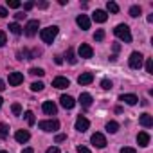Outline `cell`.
Masks as SVG:
<instances>
[{"label":"cell","mask_w":153,"mask_h":153,"mask_svg":"<svg viewBox=\"0 0 153 153\" xmlns=\"http://www.w3.org/2000/svg\"><path fill=\"white\" fill-rule=\"evenodd\" d=\"M58 31H59V27H58V25H49V27L42 29L40 38L43 40V43H52V42H54V38L58 36Z\"/></svg>","instance_id":"6da1fadb"},{"label":"cell","mask_w":153,"mask_h":153,"mask_svg":"<svg viewBox=\"0 0 153 153\" xmlns=\"http://www.w3.org/2000/svg\"><path fill=\"white\" fill-rule=\"evenodd\" d=\"M114 33H115V36H117L119 40H123L124 43H130V42H131V33H130V27H128L126 24H119V25L114 29Z\"/></svg>","instance_id":"7a4b0ae2"},{"label":"cell","mask_w":153,"mask_h":153,"mask_svg":"<svg viewBox=\"0 0 153 153\" xmlns=\"http://www.w3.org/2000/svg\"><path fill=\"white\" fill-rule=\"evenodd\" d=\"M38 126H40V130H43V131H56V130H59V123L56 121V119H49V121H40L38 123Z\"/></svg>","instance_id":"3957f363"},{"label":"cell","mask_w":153,"mask_h":153,"mask_svg":"<svg viewBox=\"0 0 153 153\" xmlns=\"http://www.w3.org/2000/svg\"><path fill=\"white\" fill-rule=\"evenodd\" d=\"M128 63H130V67H131V68H140V67H142V63H144V56H142L140 52H137V51H135V52H131V54H130V61H128Z\"/></svg>","instance_id":"277c9868"},{"label":"cell","mask_w":153,"mask_h":153,"mask_svg":"<svg viewBox=\"0 0 153 153\" xmlns=\"http://www.w3.org/2000/svg\"><path fill=\"white\" fill-rule=\"evenodd\" d=\"M90 142H92L96 148H99V149H103V148L106 146V139H105V135H103V133H97V131L90 137Z\"/></svg>","instance_id":"5b68a950"},{"label":"cell","mask_w":153,"mask_h":153,"mask_svg":"<svg viewBox=\"0 0 153 153\" xmlns=\"http://www.w3.org/2000/svg\"><path fill=\"white\" fill-rule=\"evenodd\" d=\"M78 54H79V58L88 59V58H92V56H94V51H92V47H90L88 43H81V45H79V49H78Z\"/></svg>","instance_id":"8992f818"},{"label":"cell","mask_w":153,"mask_h":153,"mask_svg":"<svg viewBox=\"0 0 153 153\" xmlns=\"http://www.w3.org/2000/svg\"><path fill=\"white\" fill-rule=\"evenodd\" d=\"M88 126H90V123H88V119H87V117L79 115L78 119H76V130H78V131L85 133V131L88 130Z\"/></svg>","instance_id":"52a82bcc"},{"label":"cell","mask_w":153,"mask_h":153,"mask_svg":"<svg viewBox=\"0 0 153 153\" xmlns=\"http://www.w3.org/2000/svg\"><path fill=\"white\" fill-rule=\"evenodd\" d=\"M38 27H40V22L38 20H29L27 25H25V34L27 36H34L38 33Z\"/></svg>","instance_id":"ba28073f"},{"label":"cell","mask_w":153,"mask_h":153,"mask_svg":"<svg viewBox=\"0 0 153 153\" xmlns=\"http://www.w3.org/2000/svg\"><path fill=\"white\" fill-rule=\"evenodd\" d=\"M20 83H24V74L22 72H11L9 74V85L11 87H18Z\"/></svg>","instance_id":"9c48e42d"},{"label":"cell","mask_w":153,"mask_h":153,"mask_svg":"<svg viewBox=\"0 0 153 153\" xmlns=\"http://www.w3.org/2000/svg\"><path fill=\"white\" fill-rule=\"evenodd\" d=\"M119 101H123V103H126V105L133 106V105H137V103H139V97H137L135 94H121V96H119Z\"/></svg>","instance_id":"30bf717a"},{"label":"cell","mask_w":153,"mask_h":153,"mask_svg":"<svg viewBox=\"0 0 153 153\" xmlns=\"http://www.w3.org/2000/svg\"><path fill=\"white\" fill-rule=\"evenodd\" d=\"M68 85H70V83H68V79H67V78H63V76H58V78H54V79H52V87H54V88H59V90H61V88H67Z\"/></svg>","instance_id":"8fae6325"},{"label":"cell","mask_w":153,"mask_h":153,"mask_svg":"<svg viewBox=\"0 0 153 153\" xmlns=\"http://www.w3.org/2000/svg\"><path fill=\"white\" fill-rule=\"evenodd\" d=\"M76 24H78L83 31H87V29H90V18L87 16V15H79L78 18H76Z\"/></svg>","instance_id":"7c38bea8"},{"label":"cell","mask_w":153,"mask_h":153,"mask_svg":"<svg viewBox=\"0 0 153 153\" xmlns=\"http://www.w3.org/2000/svg\"><path fill=\"white\" fill-rule=\"evenodd\" d=\"M59 103H61V106L67 108V110H70V108L76 106V101H74V97H70V96H61V97H59Z\"/></svg>","instance_id":"4fadbf2b"},{"label":"cell","mask_w":153,"mask_h":153,"mask_svg":"<svg viewBox=\"0 0 153 153\" xmlns=\"http://www.w3.org/2000/svg\"><path fill=\"white\" fill-rule=\"evenodd\" d=\"M94 81V74L92 72H83L79 78H78V83L79 85H90Z\"/></svg>","instance_id":"5bb4252c"},{"label":"cell","mask_w":153,"mask_h":153,"mask_svg":"<svg viewBox=\"0 0 153 153\" xmlns=\"http://www.w3.org/2000/svg\"><path fill=\"white\" fill-rule=\"evenodd\" d=\"M137 142H139L140 148H146V146L149 144V133H148V131H139V135H137Z\"/></svg>","instance_id":"9a60e30c"},{"label":"cell","mask_w":153,"mask_h":153,"mask_svg":"<svg viewBox=\"0 0 153 153\" xmlns=\"http://www.w3.org/2000/svg\"><path fill=\"white\" fill-rule=\"evenodd\" d=\"M92 18H94V22H97V24H105V22L108 20V15H106L103 9H97V11L92 15Z\"/></svg>","instance_id":"2e32d148"},{"label":"cell","mask_w":153,"mask_h":153,"mask_svg":"<svg viewBox=\"0 0 153 153\" xmlns=\"http://www.w3.org/2000/svg\"><path fill=\"white\" fill-rule=\"evenodd\" d=\"M42 108H43V112H45L47 115H54V114L58 112V106H56V105H54L52 101H45Z\"/></svg>","instance_id":"e0dca14e"},{"label":"cell","mask_w":153,"mask_h":153,"mask_svg":"<svg viewBox=\"0 0 153 153\" xmlns=\"http://www.w3.org/2000/svg\"><path fill=\"white\" fill-rule=\"evenodd\" d=\"M139 123H140L144 128H151V126H153V117H151L149 114H142V115L139 117Z\"/></svg>","instance_id":"ac0fdd59"},{"label":"cell","mask_w":153,"mask_h":153,"mask_svg":"<svg viewBox=\"0 0 153 153\" xmlns=\"http://www.w3.org/2000/svg\"><path fill=\"white\" fill-rule=\"evenodd\" d=\"M29 137H31V133H29L27 130H18V131L15 133V139H16L18 142H22V144H24V142H27V140H29Z\"/></svg>","instance_id":"d6986e66"},{"label":"cell","mask_w":153,"mask_h":153,"mask_svg":"<svg viewBox=\"0 0 153 153\" xmlns=\"http://www.w3.org/2000/svg\"><path fill=\"white\" fill-rule=\"evenodd\" d=\"M79 103H81L83 106H90V105H92V96L87 94V92H83V94L79 96Z\"/></svg>","instance_id":"ffe728a7"},{"label":"cell","mask_w":153,"mask_h":153,"mask_svg":"<svg viewBox=\"0 0 153 153\" xmlns=\"http://www.w3.org/2000/svg\"><path fill=\"white\" fill-rule=\"evenodd\" d=\"M9 135V126L6 123H0V139H6Z\"/></svg>","instance_id":"44dd1931"},{"label":"cell","mask_w":153,"mask_h":153,"mask_svg":"<svg viewBox=\"0 0 153 153\" xmlns=\"http://www.w3.org/2000/svg\"><path fill=\"white\" fill-rule=\"evenodd\" d=\"M119 130V123H115V121H110L108 124H106V131L108 133H115Z\"/></svg>","instance_id":"7402d4cb"},{"label":"cell","mask_w":153,"mask_h":153,"mask_svg":"<svg viewBox=\"0 0 153 153\" xmlns=\"http://www.w3.org/2000/svg\"><path fill=\"white\" fill-rule=\"evenodd\" d=\"M45 88V85L42 83V81H34V83H31V90L33 92H42Z\"/></svg>","instance_id":"603a6c76"},{"label":"cell","mask_w":153,"mask_h":153,"mask_svg":"<svg viewBox=\"0 0 153 153\" xmlns=\"http://www.w3.org/2000/svg\"><path fill=\"white\" fill-rule=\"evenodd\" d=\"M140 13H142V11H140L139 6H131V7H130V16L137 18V16H140Z\"/></svg>","instance_id":"cb8c5ba5"},{"label":"cell","mask_w":153,"mask_h":153,"mask_svg":"<svg viewBox=\"0 0 153 153\" xmlns=\"http://www.w3.org/2000/svg\"><path fill=\"white\" fill-rule=\"evenodd\" d=\"M67 61H68V63H72V65L78 61V58L74 56V51H72V49H68V51H67Z\"/></svg>","instance_id":"d4e9b609"},{"label":"cell","mask_w":153,"mask_h":153,"mask_svg":"<svg viewBox=\"0 0 153 153\" xmlns=\"http://www.w3.org/2000/svg\"><path fill=\"white\" fill-rule=\"evenodd\" d=\"M106 9H108L110 13H119V6H117L115 2H106Z\"/></svg>","instance_id":"484cf974"},{"label":"cell","mask_w":153,"mask_h":153,"mask_svg":"<svg viewBox=\"0 0 153 153\" xmlns=\"http://www.w3.org/2000/svg\"><path fill=\"white\" fill-rule=\"evenodd\" d=\"M9 31H11L13 34H16V36L22 34V27H20L18 24H11V25H9Z\"/></svg>","instance_id":"4316f807"},{"label":"cell","mask_w":153,"mask_h":153,"mask_svg":"<svg viewBox=\"0 0 153 153\" xmlns=\"http://www.w3.org/2000/svg\"><path fill=\"white\" fill-rule=\"evenodd\" d=\"M29 74H33V76H40V78H42V76L45 74V70H43V68H36V67H34V68H31V70H29Z\"/></svg>","instance_id":"83f0119b"},{"label":"cell","mask_w":153,"mask_h":153,"mask_svg":"<svg viewBox=\"0 0 153 153\" xmlns=\"http://www.w3.org/2000/svg\"><path fill=\"white\" fill-rule=\"evenodd\" d=\"M94 40H96V42H101V40H105V31H103V29L96 31V34H94Z\"/></svg>","instance_id":"f1b7e54d"},{"label":"cell","mask_w":153,"mask_h":153,"mask_svg":"<svg viewBox=\"0 0 153 153\" xmlns=\"http://www.w3.org/2000/svg\"><path fill=\"white\" fill-rule=\"evenodd\" d=\"M146 72H148V74H153V59H151V58L146 59Z\"/></svg>","instance_id":"f546056e"},{"label":"cell","mask_w":153,"mask_h":153,"mask_svg":"<svg viewBox=\"0 0 153 153\" xmlns=\"http://www.w3.org/2000/svg\"><path fill=\"white\" fill-rule=\"evenodd\" d=\"M11 110H13L15 115H20V114H22V105H20V103H15V105L11 106Z\"/></svg>","instance_id":"4dcf8cb0"},{"label":"cell","mask_w":153,"mask_h":153,"mask_svg":"<svg viewBox=\"0 0 153 153\" xmlns=\"http://www.w3.org/2000/svg\"><path fill=\"white\" fill-rule=\"evenodd\" d=\"M25 121L33 126V124L36 123V121H34V114H33V112H25Z\"/></svg>","instance_id":"1f68e13d"},{"label":"cell","mask_w":153,"mask_h":153,"mask_svg":"<svg viewBox=\"0 0 153 153\" xmlns=\"http://www.w3.org/2000/svg\"><path fill=\"white\" fill-rule=\"evenodd\" d=\"M101 88H103V90H110V88H112V81H110V79H103V81H101Z\"/></svg>","instance_id":"d6a6232c"},{"label":"cell","mask_w":153,"mask_h":153,"mask_svg":"<svg viewBox=\"0 0 153 153\" xmlns=\"http://www.w3.org/2000/svg\"><path fill=\"white\" fill-rule=\"evenodd\" d=\"M7 6L11 9H18L20 7V2H18V0H7Z\"/></svg>","instance_id":"836d02e7"},{"label":"cell","mask_w":153,"mask_h":153,"mask_svg":"<svg viewBox=\"0 0 153 153\" xmlns=\"http://www.w3.org/2000/svg\"><path fill=\"white\" fill-rule=\"evenodd\" d=\"M6 43H7V36H6L4 31H0V47H4Z\"/></svg>","instance_id":"e575fe53"},{"label":"cell","mask_w":153,"mask_h":153,"mask_svg":"<svg viewBox=\"0 0 153 153\" xmlns=\"http://www.w3.org/2000/svg\"><path fill=\"white\" fill-rule=\"evenodd\" d=\"M121 153H135V148H128V146H124V148H121Z\"/></svg>","instance_id":"d590c367"},{"label":"cell","mask_w":153,"mask_h":153,"mask_svg":"<svg viewBox=\"0 0 153 153\" xmlns=\"http://www.w3.org/2000/svg\"><path fill=\"white\" fill-rule=\"evenodd\" d=\"M7 15H9V11H7L6 7H2V6H0V16H2V18H6Z\"/></svg>","instance_id":"8d00e7d4"},{"label":"cell","mask_w":153,"mask_h":153,"mask_svg":"<svg viewBox=\"0 0 153 153\" xmlns=\"http://www.w3.org/2000/svg\"><path fill=\"white\" fill-rule=\"evenodd\" d=\"M78 153H90V149L87 146H78Z\"/></svg>","instance_id":"74e56055"},{"label":"cell","mask_w":153,"mask_h":153,"mask_svg":"<svg viewBox=\"0 0 153 153\" xmlns=\"http://www.w3.org/2000/svg\"><path fill=\"white\" fill-rule=\"evenodd\" d=\"M45 153H61V151H59V148H56V146H51V148H49Z\"/></svg>","instance_id":"f35d334b"},{"label":"cell","mask_w":153,"mask_h":153,"mask_svg":"<svg viewBox=\"0 0 153 153\" xmlns=\"http://www.w3.org/2000/svg\"><path fill=\"white\" fill-rule=\"evenodd\" d=\"M33 7H34V2H25V4H24V9H25V11L33 9Z\"/></svg>","instance_id":"ab89813d"},{"label":"cell","mask_w":153,"mask_h":153,"mask_svg":"<svg viewBox=\"0 0 153 153\" xmlns=\"http://www.w3.org/2000/svg\"><path fill=\"white\" fill-rule=\"evenodd\" d=\"M65 139H67V135H63V133H58L56 135V142H63Z\"/></svg>","instance_id":"60d3db41"},{"label":"cell","mask_w":153,"mask_h":153,"mask_svg":"<svg viewBox=\"0 0 153 153\" xmlns=\"http://www.w3.org/2000/svg\"><path fill=\"white\" fill-rule=\"evenodd\" d=\"M22 153H34V149H33V148H25Z\"/></svg>","instance_id":"b9f144b4"},{"label":"cell","mask_w":153,"mask_h":153,"mask_svg":"<svg viewBox=\"0 0 153 153\" xmlns=\"http://www.w3.org/2000/svg\"><path fill=\"white\" fill-rule=\"evenodd\" d=\"M16 16V20H22V18H25V15H22V13H18V15H15Z\"/></svg>","instance_id":"7bdbcfd3"},{"label":"cell","mask_w":153,"mask_h":153,"mask_svg":"<svg viewBox=\"0 0 153 153\" xmlns=\"http://www.w3.org/2000/svg\"><path fill=\"white\" fill-rule=\"evenodd\" d=\"M0 90H6V83L2 79H0Z\"/></svg>","instance_id":"ee69618b"},{"label":"cell","mask_w":153,"mask_h":153,"mask_svg":"<svg viewBox=\"0 0 153 153\" xmlns=\"http://www.w3.org/2000/svg\"><path fill=\"white\" fill-rule=\"evenodd\" d=\"M38 7H42V9H45V7H47V2H42V4H38Z\"/></svg>","instance_id":"f6af8a7d"},{"label":"cell","mask_w":153,"mask_h":153,"mask_svg":"<svg viewBox=\"0 0 153 153\" xmlns=\"http://www.w3.org/2000/svg\"><path fill=\"white\" fill-rule=\"evenodd\" d=\"M2 103H4V99H2V97H0V106H2Z\"/></svg>","instance_id":"bcb514c9"},{"label":"cell","mask_w":153,"mask_h":153,"mask_svg":"<svg viewBox=\"0 0 153 153\" xmlns=\"http://www.w3.org/2000/svg\"><path fill=\"white\" fill-rule=\"evenodd\" d=\"M0 153H7V151H4V149H2V151H0Z\"/></svg>","instance_id":"7dc6e473"}]
</instances>
